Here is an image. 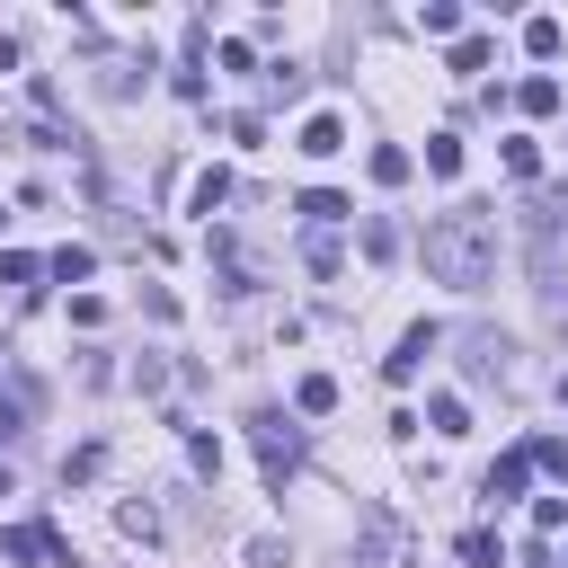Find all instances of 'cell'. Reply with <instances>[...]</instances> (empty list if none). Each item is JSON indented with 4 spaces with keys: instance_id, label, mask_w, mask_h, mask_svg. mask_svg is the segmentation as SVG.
Returning <instances> with one entry per match:
<instances>
[{
    "instance_id": "6da1fadb",
    "label": "cell",
    "mask_w": 568,
    "mask_h": 568,
    "mask_svg": "<svg viewBox=\"0 0 568 568\" xmlns=\"http://www.w3.org/2000/svg\"><path fill=\"white\" fill-rule=\"evenodd\" d=\"M488 266H497V222H488L479 204H453V213H435V222H426V275H435V284L479 293V284H488Z\"/></svg>"
},
{
    "instance_id": "7a4b0ae2",
    "label": "cell",
    "mask_w": 568,
    "mask_h": 568,
    "mask_svg": "<svg viewBox=\"0 0 568 568\" xmlns=\"http://www.w3.org/2000/svg\"><path fill=\"white\" fill-rule=\"evenodd\" d=\"M417 559V532L390 515V506H364V524H355V550H346V568H408Z\"/></svg>"
},
{
    "instance_id": "4fadbf2b",
    "label": "cell",
    "mask_w": 568,
    "mask_h": 568,
    "mask_svg": "<svg viewBox=\"0 0 568 568\" xmlns=\"http://www.w3.org/2000/svg\"><path fill=\"white\" fill-rule=\"evenodd\" d=\"M515 106H524V115H559V80H550V71H541V80H524V89H515Z\"/></svg>"
},
{
    "instance_id": "52a82bcc",
    "label": "cell",
    "mask_w": 568,
    "mask_h": 568,
    "mask_svg": "<svg viewBox=\"0 0 568 568\" xmlns=\"http://www.w3.org/2000/svg\"><path fill=\"white\" fill-rule=\"evenodd\" d=\"M44 550H62V532H44V524H9V532H0V559H9V568L44 559Z\"/></svg>"
},
{
    "instance_id": "e0dca14e",
    "label": "cell",
    "mask_w": 568,
    "mask_h": 568,
    "mask_svg": "<svg viewBox=\"0 0 568 568\" xmlns=\"http://www.w3.org/2000/svg\"><path fill=\"white\" fill-rule=\"evenodd\" d=\"M462 559H470V568H506V550H497V532H488V524H479V532H462Z\"/></svg>"
},
{
    "instance_id": "277c9868",
    "label": "cell",
    "mask_w": 568,
    "mask_h": 568,
    "mask_svg": "<svg viewBox=\"0 0 568 568\" xmlns=\"http://www.w3.org/2000/svg\"><path fill=\"white\" fill-rule=\"evenodd\" d=\"M462 373H470V382H506V373H515V346H506L497 328H470V337H462Z\"/></svg>"
},
{
    "instance_id": "603a6c76",
    "label": "cell",
    "mask_w": 568,
    "mask_h": 568,
    "mask_svg": "<svg viewBox=\"0 0 568 568\" xmlns=\"http://www.w3.org/2000/svg\"><path fill=\"white\" fill-rule=\"evenodd\" d=\"M36 275H44V266H36L27 248H0V284H36Z\"/></svg>"
},
{
    "instance_id": "ba28073f",
    "label": "cell",
    "mask_w": 568,
    "mask_h": 568,
    "mask_svg": "<svg viewBox=\"0 0 568 568\" xmlns=\"http://www.w3.org/2000/svg\"><path fill=\"white\" fill-rule=\"evenodd\" d=\"M293 213H302V222H311V231H337V222H346V213H355V204H346V195H337V186H311V195H302V204H293Z\"/></svg>"
},
{
    "instance_id": "ac0fdd59",
    "label": "cell",
    "mask_w": 568,
    "mask_h": 568,
    "mask_svg": "<svg viewBox=\"0 0 568 568\" xmlns=\"http://www.w3.org/2000/svg\"><path fill=\"white\" fill-rule=\"evenodd\" d=\"M417 27H426V36H462V9H453V0H426Z\"/></svg>"
},
{
    "instance_id": "7402d4cb",
    "label": "cell",
    "mask_w": 568,
    "mask_h": 568,
    "mask_svg": "<svg viewBox=\"0 0 568 568\" xmlns=\"http://www.w3.org/2000/svg\"><path fill=\"white\" fill-rule=\"evenodd\" d=\"M222 195H231V178H222V169H204V178H195V213L213 222V204H222Z\"/></svg>"
},
{
    "instance_id": "8992f818",
    "label": "cell",
    "mask_w": 568,
    "mask_h": 568,
    "mask_svg": "<svg viewBox=\"0 0 568 568\" xmlns=\"http://www.w3.org/2000/svg\"><path fill=\"white\" fill-rule=\"evenodd\" d=\"M524 479H532V453H497V462H488V479H479V497H488V506H515V497H524Z\"/></svg>"
},
{
    "instance_id": "8fae6325",
    "label": "cell",
    "mask_w": 568,
    "mask_h": 568,
    "mask_svg": "<svg viewBox=\"0 0 568 568\" xmlns=\"http://www.w3.org/2000/svg\"><path fill=\"white\" fill-rule=\"evenodd\" d=\"M559 44H568L559 18H524V53H532V62H559Z\"/></svg>"
},
{
    "instance_id": "cb8c5ba5",
    "label": "cell",
    "mask_w": 568,
    "mask_h": 568,
    "mask_svg": "<svg viewBox=\"0 0 568 568\" xmlns=\"http://www.w3.org/2000/svg\"><path fill=\"white\" fill-rule=\"evenodd\" d=\"M186 462H195L204 479H222V444H213V435H186Z\"/></svg>"
},
{
    "instance_id": "2e32d148",
    "label": "cell",
    "mask_w": 568,
    "mask_h": 568,
    "mask_svg": "<svg viewBox=\"0 0 568 568\" xmlns=\"http://www.w3.org/2000/svg\"><path fill=\"white\" fill-rule=\"evenodd\" d=\"M426 169H435V178H462V142H453V133H426Z\"/></svg>"
},
{
    "instance_id": "484cf974",
    "label": "cell",
    "mask_w": 568,
    "mask_h": 568,
    "mask_svg": "<svg viewBox=\"0 0 568 568\" xmlns=\"http://www.w3.org/2000/svg\"><path fill=\"white\" fill-rule=\"evenodd\" d=\"M248 568H293V550H284L275 532H257V541H248Z\"/></svg>"
},
{
    "instance_id": "30bf717a",
    "label": "cell",
    "mask_w": 568,
    "mask_h": 568,
    "mask_svg": "<svg viewBox=\"0 0 568 568\" xmlns=\"http://www.w3.org/2000/svg\"><path fill=\"white\" fill-rule=\"evenodd\" d=\"M293 408H302V417H328V408H337V382H328V373H302V382H293Z\"/></svg>"
},
{
    "instance_id": "d6986e66",
    "label": "cell",
    "mask_w": 568,
    "mask_h": 568,
    "mask_svg": "<svg viewBox=\"0 0 568 568\" xmlns=\"http://www.w3.org/2000/svg\"><path fill=\"white\" fill-rule=\"evenodd\" d=\"M399 178H408V151L382 142V151H373V186H399Z\"/></svg>"
},
{
    "instance_id": "9a60e30c",
    "label": "cell",
    "mask_w": 568,
    "mask_h": 568,
    "mask_svg": "<svg viewBox=\"0 0 568 568\" xmlns=\"http://www.w3.org/2000/svg\"><path fill=\"white\" fill-rule=\"evenodd\" d=\"M488 53H497L488 36H453V71H462V80H470V71H488Z\"/></svg>"
},
{
    "instance_id": "3957f363",
    "label": "cell",
    "mask_w": 568,
    "mask_h": 568,
    "mask_svg": "<svg viewBox=\"0 0 568 568\" xmlns=\"http://www.w3.org/2000/svg\"><path fill=\"white\" fill-rule=\"evenodd\" d=\"M248 435H257V470H266V488H284V479H293V462H302V435L284 426V408H257V417H248Z\"/></svg>"
},
{
    "instance_id": "5bb4252c",
    "label": "cell",
    "mask_w": 568,
    "mask_h": 568,
    "mask_svg": "<svg viewBox=\"0 0 568 568\" xmlns=\"http://www.w3.org/2000/svg\"><path fill=\"white\" fill-rule=\"evenodd\" d=\"M426 426H435V435H470V408H462L453 390H435V408H426Z\"/></svg>"
},
{
    "instance_id": "d4e9b609",
    "label": "cell",
    "mask_w": 568,
    "mask_h": 568,
    "mask_svg": "<svg viewBox=\"0 0 568 568\" xmlns=\"http://www.w3.org/2000/svg\"><path fill=\"white\" fill-rule=\"evenodd\" d=\"M98 462H106V453H98V444H80V453L62 462V488H80V479H98Z\"/></svg>"
},
{
    "instance_id": "f546056e",
    "label": "cell",
    "mask_w": 568,
    "mask_h": 568,
    "mask_svg": "<svg viewBox=\"0 0 568 568\" xmlns=\"http://www.w3.org/2000/svg\"><path fill=\"white\" fill-rule=\"evenodd\" d=\"M559 399H568V373H559Z\"/></svg>"
},
{
    "instance_id": "4316f807",
    "label": "cell",
    "mask_w": 568,
    "mask_h": 568,
    "mask_svg": "<svg viewBox=\"0 0 568 568\" xmlns=\"http://www.w3.org/2000/svg\"><path fill=\"white\" fill-rule=\"evenodd\" d=\"M524 453H532L541 470H559V479H568V435H541V444H524Z\"/></svg>"
},
{
    "instance_id": "5b68a950",
    "label": "cell",
    "mask_w": 568,
    "mask_h": 568,
    "mask_svg": "<svg viewBox=\"0 0 568 568\" xmlns=\"http://www.w3.org/2000/svg\"><path fill=\"white\" fill-rule=\"evenodd\" d=\"M435 346H444V328H426V320H417V328H408V337H399V346H390V355H382V382H417V373H426V355H435Z\"/></svg>"
},
{
    "instance_id": "7c38bea8",
    "label": "cell",
    "mask_w": 568,
    "mask_h": 568,
    "mask_svg": "<svg viewBox=\"0 0 568 568\" xmlns=\"http://www.w3.org/2000/svg\"><path fill=\"white\" fill-rule=\"evenodd\" d=\"M89 266H98V257H89V248H80V240H71V248H53V257H44V275H53V284H89Z\"/></svg>"
},
{
    "instance_id": "9c48e42d",
    "label": "cell",
    "mask_w": 568,
    "mask_h": 568,
    "mask_svg": "<svg viewBox=\"0 0 568 568\" xmlns=\"http://www.w3.org/2000/svg\"><path fill=\"white\" fill-rule=\"evenodd\" d=\"M293 151H311V160H328V151H346V124H337V115H311Z\"/></svg>"
},
{
    "instance_id": "83f0119b",
    "label": "cell",
    "mask_w": 568,
    "mask_h": 568,
    "mask_svg": "<svg viewBox=\"0 0 568 568\" xmlns=\"http://www.w3.org/2000/svg\"><path fill=\"white\" fill-rule=\"evenodd\" d=\"M302 257H311L320 275H337V240H328V231H311V240H302Z\"/></svg>"
},
{
    "instance_id": "ffe728a7",
    "label": "cell",
    "mask_w": 568,
    "mask_h": 568,
    "mask_svg": "<svg viewBox=\"0 0 568 568\" xmlns=\"http://www.w3.org/2000/svg\"><path fill=\"white\" fill-rule=\"evenodd\" d=\"M98 89H106V98H124V89H133V62H124V53H106V62H98Z\"/></svg>"
},
{
    "instance_id": "f1b7e54d",
    "label": "cell",
    "mask_w": 568,
    "mask_h": 568,
    "mask_svg": "<svg viewBox=\"0 0 568 568\" xmlns=\"http://www.w3.org/2000/svg\"><path fill=\"white\" fill-rule=\"evenodd\" d=\"M115 524H124V532H133V541H160V515H151V506H124V515H115Z\"/></svg>"
},
{
    "instance_id": "44dd1931",
    "label": "cell",
    "mask_w": 568,
    "mask_h": 568,
    "mask_svg": "<svg viewBox=\"0 0 568 568\" xmlns=\"http://www.w3.org/2000/svg\"><path fill=\"white\" fill-rule=\"evenodd\" d=\"M506 169H515V178H541V142L515 133V142H506Z\"/></svg>"
}]
</instances>
